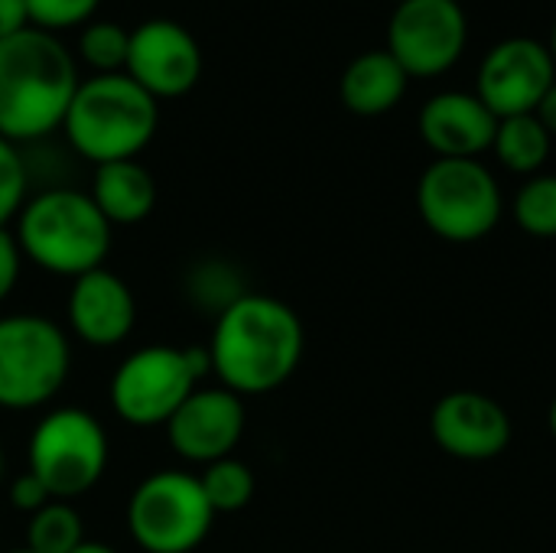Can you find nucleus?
<instances>
[{
	"mask_svg": "<svg viewBox=\"0 0 556 553\" xmlns=\"http://www.w3.org/2000/svg\"><path fill=\"white\" fill-rule=\"evenodd\" d=\"M208 359L222 388L238 398L277 391L300 368L303 323L277 297L241 293L215 316Z\"/></svg>",
	"mask_w": 556,
	"mask_h": 553,
	"instance_id": "f257e3e1",
	"label": "nucleus"
},
{
	"mask_svg": "<svg viewBox=\"0 0 556 553\" xmlns=\"http://www.w3.org/2000/svg\"><path fill=\"white\" fill-rule=\"evenodd\" d=\"M78 81V59L55 33L26 26L0 39V137L20 147L62 130Z\"/></svg>",
	"mask_w": 556,
	"mask_h": 553,
	"instance_id": "f03ea898",
	"label": "nucleus"
},
{
	"mask_svg": "<svg viewBox=\"0 0 556 553\" xmlns=\"http://www.w3.org/2000/svg\"><path fill=\"white\" fill-rule=\"evenodd\" d=\"M160 127V101L150 98L127 72L81 78L62 121L68 147L101 166L137 160Z\"/></svg>",
	"mask_w": 556,
	"mask_h": 553,
	"instance_id": "7ed1b4c3",
	"label": "nucleus"
},
{
	"mask_svg": "<svg viewBox=\"0 0 556 553\" xmlns=\"http://www.w3.org/2000/svg\"><path fill=\"white\" fill-rule=\"evenodd\" d=\"M111 222L88 192L52 186L26 199L16 215V244L29 264L55 277H81L104 267L111 254Z\"/></svg>",
	"mask_w": 556,
	"mask_h": 553,
	"instance_id": "20e7f679",
	"label": "nucleus"
},
{
	"mask_svg": "<svg viewBox=\"0 0 556 553\" xmlns=\"http://www.w3.org/2000/svg\"><path fill=\"white\" fill-rule=\"evenodd\" d=\"M417 212L437 238L472 244L498 225L502 189L479 160H437L417 183Z\"/></svg>",
	"mask_w": 556,
	"mask_h": 553,
	"instance_id": "39448f33",
	"label": "nucleus"
},
{
	"mask_svg": "<svg viewBox=\"0 0 556 553\" xmlns=\"http://www.w3.org/2000/svg\"><path fill=\"white\" fill-rule=\"evenodd\" d=\"M72 365L65 332L36 313L0 316V407L33 411L49 404Z\"/></svg>",
	"mask_w": 556,
	"mask_h": 553,
	"instance_id": "423d86ee",
	"label": "nucleus"
},
{
	"mask_svg": "<svg viewBox=\"0 0 556 553\" xmlns=\"http://www.w3.org/2000/svg\"><path fill=\"white\" fill-rule=\"evenodd\" d=\"M215 512L199 476L160 469L127 502V531L143 553H192L212 531Z\"/></svg>",
	"mask_w": 556,
	"mask_h": 553,
	"instance_id": "0eeeda50",
	"label": "nucleus"
},
{
	"mask_svg": "<svg viewBox=\"0 0 556 553\" xmlns=\"http://www.w3.org/2000/svg\"><path fill=\"white\" fill-rule=\"evenodd\" d=\"M108 433L81 407L49 411L29 437V473L52 499L72 502L98 486L108 469Z\"/></svg>",
	"mask_w": 556,
	"mask_h": 553,
	"instance_id": "6e6552de",
	"label": "nucleus"
},
{
	"mask_svg": "<svg viewBox=\"0 0 556 553\" xmlns=\"http://www.w3.org/2000/svg\"><path fill=\"white\" fill-rule=\"evenodd\" d=\"M199 385L186 349L147 345L117 365L111 378V407L130 427H166Z\"/></svg>",
	"mask_w": 556,
	"mask_h": 553,
	"instance_id": "1a4fd4ad",
	"label": "nucleus"
},
{
	"mask_svg": "<svg viewBox=\"0 0 556 553\" xmlns=\"http://www.w3.org/2000/svg\"><path fill=\"white\" fill-rule=\"evenodd\" d=\"M469 23L456 0H404L388 23V52L410 78L450 72L466 52Z\"/></svg>",
	"mask_w": 556,
	"mask_h": 553,
	"instance_id": "9d476101",
	"label": "nucleus"
},
{
	"mask_svg": "<svg viewBox=\"0 0 556 553\" xmlns=\"http://www.w3.org/2000/svg\"><path fill=\"white\" fill-rule=\"evenodd\" d=\"M124 72L156 101L182 98L202 75L199 39L176 20L153 16L130 29Z\"/></svg>",
	"mask_w": 556,
	"mask_h": 553,
	"instance_id": "9b49d317",
	"label": "nucleus"
},
{
	"mask_svg": "<svg viewBox=\"0 0 556 553\" xmlns=\"http://www.w3.org/2000/svg\"><path fill=\"white\" fill-rule=\"evenodd\" d=\"M556 81L551 49L528 36H511L492 46L479 68L476 95L502 121L518 114H534L544 95Z\"/></svg>",
	"mask_w": 556,
	"mask_h": 553,
	"instance_id": "f8f14e48",
	"label": "nucleus"
},
{
	"mask_svg": "<svg viewBox=\"0 0 556 553\" xmlns=\"http://www.w3.org/2000/svg\"><path fill=\"white\" fill-rule=\"evenodd\" d=\"M244 401L228 388H195L186 404L169 417L166 440L186 463H218L235 453L244 437Z\"/></svg>",
	"mask_w": 556,
	"mask_h": 553,
	"instance_id": "ddd939ff",
	"label": "nucleus"
},
{
	"mask_svg": "<svg viewBox=\"0 0 556 553\" xmlns=\"http://www.w3.org/2000/svg\"><path fill=\"white\" fill-rule=\"evenodd\" d=\"M430 433L443 453L466 463H482L508 450L511 417L492 394L453 391L437 401L430 414Z\"/></svg>",
	"mask_w": 556,
	"mask_h": 553,
	"instance_id": "4468645a",
	"label": "nucleus"
},
{
	"mask_svg": "<svg viewBox=\"0 0 556 553\" xmlns=\"http://www.w3.org/2000/svg\"><path fill=\"white\" fill-rule=\"evenodd\" d=\"M65 316H68L72 332L85 345L114 349L137 326V300L117 274H111L108 267H98L72 280Z\"/></svg>",
	"mask_w": 556,
	"mask_h": 553,
	"instance_id": "2eb2a0df",
	"label": "nucleus"
},
{
	"mask_svg": "<svg viewBox=\"0 0 556 553\" xmlns=\"http://www.w3.org/2000/svg\"><path fill=\"white\" fill-rule=\"evenodd\" d=\"M420 137L440 160H476L492 150L498 117L482 104L479 95L443 91L420 111Z\"/></svg>",
	"mask_w": 556,
	"mask_h": 553,
	"instance_id": "dca6fc26",
	"label": "nucleus"
},
{
	"mask_svg": "<svg viewBox=\"0 0 556 553\" xmlns=\"http://www.w3.org/2000/svg\"><path fill=\"white\" fill-rule=\"evenodd\" d=\"M410 75L388 49H371L352 59L339 78V98L352 114L378 117L388 114L407 91Z\"/></svg>",
	"mask_w": 556,
	"mask_h": 553,
	"instance_id": "f3484780",
	"label": "nucleus"
},
{
	"mask_svg": "<svg viewBox=\"0 0 556 553\" xmlns=\"http://www.w3.org/2000/svg\"><path fill=\"white\" fill-rule=\"evenodd\" d=\"M91 202L111 225H137L156 205V179L140 160H117L94 166Z\"/></svg>",
	"mask_w": 556,
	"mask_h": 553,
	"instance_id": "a211bd4d",
	"label": "nucleus"
},
{
	"mask_svg": "<svg viewBox=\"0 0 556 553\" xmlns=\"http://www.w3.org/2000/svg\"><path fill=\"white\" fill-rule=\"evenodd\" d=\"M492 150L502 166L511 173H538L547 156H551V134L534 114H518V117H502Z\"/></svg>",
	"mask_w": 556,
	"mask_h": 553,
	"instance_id": "6ab92c4d",
	"label": "nucleus"
},
{
	"mask_svg": "<svg viewBox=\"0 0 556 553\" xmlns=\"http://www.w3.org/2000/svg\"><path fill=\"white\" fill-rule=\"evenodd\" d=\"M85 538V521L72 508V502L52 499L46 508L29 515L26 525V548L33 553H72Z\"/></svg>",
	"mask_w": 556,
	"mask_h": 553,
	"instance_id": "aec40b11",
	"label": "nucleus"
},
{
	"mask_svg": "<svg viewBox=\"0 0 556 553\" xmlns=\"http://www.w3.org/2000/svg\"><path fill=\"white\" fill-rule=\"evenodd\" d=\"M199 486H202V492H205L215 515H231V512L248 508L251 499H254V489H257L251 466L235 460V456L208 463L205 473L199 476Z\"/></svg>",
	"mask_w": 556,
	"mask_h": 553,
	"instance_id": "412c9836",
	"label": "nucleus"
},
{
	"mask_svg": "<svg viewBox=\"0 0 556 553\" xmlns=\"http://www.w3.org/2000/svg\"><path fill=\"white\" fill-rule=\"evenodd\" d=\"M127 49H130V29L114 23V20H91L78 33V59L94 72V75H111L124 72L127 65Z\"/></svg>",
	"mask_w": 556,
	"mask_h": 553,
	"instance_id": "4be33fe9",
	"label": "nucleus"
},
{
	"mask_svg": "<svg viewBox=\"0 0 556 553\" xmlns=\"http://www.w3.org/2000/svg\"><path fill=\"white\" fill-rule=\"evenodd\" d=\"M515 222L534 238H556V176H534L515 196Z\"/></svg>",
	"mask_w": 556,
	"mask_h": 553,
	"instance_id": "5701e85b",
	"label": "nucleus"
},
{
	"mask_svg": "<svg viewBox=\"0 0 556 553\" xmlns=\"http://www.w3.org/2000/svg\"><path fill=\"white\" fill-rule=\"evenodd\" d=\"M98 7L101 0H26L29 26L55 36L62 29H81L85 23H91Z\"/></svg>",
	"mask_w": 556,
	"mask_h": 553,
	"instance_id": "b1692460",
	"label": "nucleus"
},
{
	"mask_svg": "<svg viewBox=\"0 0 556 553\" xmlns=\"http://www.w3.org/2000/svg\"><path fill=\"white\" fill-rule=\"evenodd\" d=\"M26 186H29V169L20 147L0 137V228H7V222L16 218L20 209L26 205Z\"/></svg>",
	"mask_w": 556,
	"mask_h": 553,
	"instance_id": "393cba45",
	"label": "nucleus"
},
{
	"mask_svg": "<svg viewBox=\"0 0 556 553\" xmlns=\"http://www.w3.org/2000/svg\"><path fill=\"white\" fill-rule=\"evenodd\" d=\"M10 502L16 512H26V515H36L39 508H46L52 502L49 489L33 476V473H23L13 486H10Z\"/></svg>",
	"mask_w": 556,
	"mask_h": 553,
	"instance_id": "a878e982",
	"label": "nucleus"
},
{
	"mask_svg": "<svg viewBox=\"0 0 556 553\" xmlns=\"http://www.w3.org/2000/svg\"><path fill=\"white\" fill-rule=\"evenodd\" d=\"M20 267H23V251L16 244V235L0 228V303L13 293L20 280Z\"/></svg>",
	"mask_w": 556,
	"mask_h": 553,
	"instance_id": "bb28decb",
	"label": "nucleus"
},
{
	"mask_svg": "<svg viewBox=\"0 0 556 553\" xmlns=\"http://www.w3.org/2000/svg\"><path fill=\"white\" fill-rule=\"evenodd\" d=\"M29 26L26 0H0V39Z\"/></svg>",
	"mask_w": 556,
	"mask_h": 553,
	"instance_id": "cd10ccee",
	"label": "nucleus"
},
{
	"mask_svg": "<svg viewBox=\"0 0 556 553\" xmlns=\"http://www.w3.org/2000/svg\"><path fill=\"white\" fill-rule=\"evenodd\" d=\"M534 117L547 127V134L554 137L556 134V81L551 85V91L544 95V101L538 104V111H534Z\"/></svg>",
	"mask_w": 556,
	"mask_h": 553,
	"instance_id": "c85d7f7f",
	"label": "nucleus"
},
{
	"mask_svg": "<svg viewBox=\"0 0 556 553\" xmlns=\"http://www.w3.org/2000/svg\"><path fill=\"white\" fill-rule=\"evenodd\" d=\"M72 553H117L111 544H101V541H81Z\"/></svg>",
	"mask_w": 556,
	"mask_h": 553,
	"instance_id": "c756f323",
	"label": "nucleus"
},
{
	"mask_svg": "<svg viewBox=\"0 0 556 553\" xmlns=\"http://www.w3.org/2000/svg\"><path fill=\"white\" fill-rule=\"evenodd\" d=\"M547 424H551V433H554V440H556V398H554V404H551V414H547Z\"/></svg>",
	"mask_w": 556,
	"mask_h": 553,
	"instance_id": "7c9ffc66",
	"label": "nucleus"
},
{
	"mask_svg": "<svg viewBox=\"0 0 556 553\" xmlns=\"http://www.w3.org/2000/svg\"><path fill=\"white\" fill-rule=\"evenodd\" d=\"M547 49H551V59H554V65H556V23H554V29H551V42H547Z\"/></svg>",
	"mask_w": 556,
	"mask_h": 553,
	"instance_id": "2f4dec72",
	"label": "nucleus"
},
{
	"mask_svg": "<svg viewBox=\"0 0 556 553\" xmlns=\"http://www.w3.org/2000/svg\"><path fill=\"white\" fill-rule=\"evenodd\" d=\"M0 479H3V450H0Z\"/></svg>",
	"mask_w": 556,
	"mask_h": 553,
	"instance_id": "473e14b6",
	"label": "nucleus"
},
{
	"mask_svg": "<svg viewBox=\"0 0 556 553\" xmlns=\"http://www.w3.org/2000/svg\"><path fill=\"white\" fill-rule=\"evenodd\" d=\"M7 553H33L29 548H23V551H7Z\"/></svg>",
	"mask_w": 556,
	"mask_h": 553,
	"instance_id": "72a5a7b5",
	"label": "nucleus"
},
{
	"mask_svg": "<svg viewBox=\"0 0 556 553\" xmlns=\"http://www.w3.org/2000/svg\"><path fill=\"white\" fill-rule=\"evenodd\" d=\"M397 3H404V0H397Z\"/></svg>",
	"mask_w": 556,
	"mask_h": 553,
	"instance_id": "f704fd0d",
	"label": "nucleus"
}]
</instances>
